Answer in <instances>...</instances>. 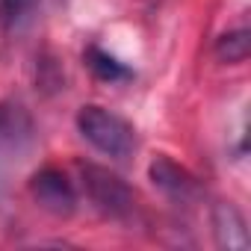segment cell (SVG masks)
Instances as JSON below:
<instances>
[{"label":"cell","instance_id":"cell-1","mask_svg":"<svg viewBox=\"0 0 251 251\" xmlns=\"http://www.w3.org/2000/svg\"><path fill=\"white\" fill-rule=\"evenodd\" d=\"M77 130L95 151H100L112 160H124L136 148V130L121 115H115L98 103H89L77 112Z\"/></svg>","mask_w":251,"mask_h":251},{"label":"cell","instance_id":"cell-2","mask_svg":"<svg viewBox=\"0 0 251 251\" xmlns=\"http://www.w3.org/2000/svg\"><path fill=\"white\" fill-rule=\"evenodd\" d=\"M80 177H83L86 198L92 201V207L100 216H106V219H127L133 213V189L124 183L115 172H109L103 166H95V163H86L80 169Z\"/></svg>","mask_w":251,"mask_h":251},{"label":"cell","instance_id":"cell-3","mask_svg":"<svg viewBox=\"0 0 251 251\" xmlns=\"http://www.w3.org/2000/svg\"><path fill=\"white\" fill-rule=\"evenodd\" d=\"M30 192L42 210L53 216H71L77 210V192L59 169H42L30 177Z\"/></svg>","mask_w":251,"mask_h":251},{"label":"cell","instance_id":"cell-4","mask_svg":"<svg viewBox=\"0 0 251 251\" xmlns=\"http://www.w3.org/2000/svg\"><path fill=\"white\" fill-rule=\"evenodd\" d=\"M148 177H151V183L166 195V198H172V201H177V204H189V201H195L198 198V180L183 169V166H177L175 160H169V157H157L151 166H148Z\"/></svg>","mask_w":251,"mask_h":251},{"label":"cell","instance_id":"cell-5","mask_svg":"<svg viewBox=\"0 0 251 251\" xmlns=\"http://www.w3.org/2000/svg\"><path fill=\"white\" fill-rule=\"evenodd\" d=\"M213 233H216L219 248H227V251L248 248V227H245L242 213L233 204H219L213 210Z\"/></svg>","mask_w":251,"mask_h":251},{"label":"cell","instance_id":"cell-6","mask_svg":"<svg viewBox=\"0 0 251 251\" xmlns=\"http://www.w3.org/2000/svg\"><path fill=\"white\" fill-rule=\"evenodd\" d=\"M86 65L95 71V77H100V80H109V83H118V80H130L133 77V71L124 65V62H118L112 53H106V50H100V48H89L86 50Z\"/></svg>","mask_w":251,"mask_h":251},{"label":"cell","instance_id":"cell-7","mask_svg":"<svg viewBox=\"0 0 251 251\" xmlns=\"http://www.w3.org/2000/svg\"><path fill=\"white\" fill-rule=\"evenodd\" d=\"M248 53H251V36H248V30L225 33V36L216 42V59H219V62L239 65V62L248 59Z\"/></svg>","mask_w":251,"mask_h":251},{"label":"cell","instance_id":"cell-8","mask_svg":"<svg viewBox=\"0 0 251 251\" xmlns=\"http://www.w3.org/2000/svg\"><path fill=\"white\" fill-rule=\"evenodd\" d=\"M39 0H0V27L3 30H15L21 27L30 12L36 9Z\"/></svg>","mask_w":251,"mask_h":251}]
</instances>
